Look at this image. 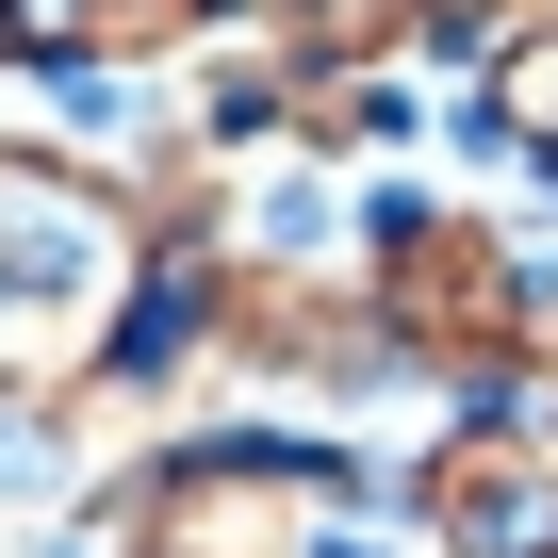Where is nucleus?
<instances>
[{"mask_svg":"<svg viewBox=\"0 0 558 558\" xmlns=\"http://www.w3.org/2000/svg\"><path fill=\"white\" fill-rule=\"evenodd\" d=\"M197 0H0V34L17 50H66V66H148Z\"/></svg>","mask_w":558,"mask_h":558,"instance_id":"nucleus-4","label":"nucleus"},{"mask_svg":"<svg viewBox=\"0 0 558 558\" xmlns=\"http://www.w3.org/2000/svg\"><path fill=\"white\" fill-rule=\"evenodd\" d=\"M345 509V444H181L132 493V558H313Z\"/></svg>","mask_w":558,"mask_h":558,"instance_id":"nucleus-2","label":"nucleus"},{"mask_svg":"<svg viewBox=\"0 0 558 558\" xmlns=\"http://www.w3.org/2000/svg\"><path fill=\"white\" fill-rule=\"evenodd\" d=\"M362 313H378L395 362H509V345H525V279H509V246L460 230L444 197H395V214H378Z\"/></svg>","mask_w":558,"mask_h":558,"instance_id":"nucleus-3","label":"nucleus"},{"mask_svg":"<svg viewBox=\"0 0 558 558\" xmlns=\"http://www.w3.org/2000/svg\"><path fill=\"white\" fill-rule=\"evenodd\" d=\"M148 296V230L99 165H17L0 148V411H50L66 378L116 362Z\"/></svg>","mask_w":558,"mask_h":558,"instance_id":"nucleus-1","label":"nucleus"},{"mask_svg":"<svg viewBox=\"0 0 558 558\" xmlns=\"http://www.w3.org/2000/svg\"><path fill=\"white\" fill-rule=\"evenodd\" d=\"M476 116H493V132H509V148H525V165L558 181V17H525V34L493 50V83H476Z\"/></svg>","mask_w":558,"mask_h":558,"instance_id":"nucleus-5","label":"nucleus"},{"mask_svg":"<svg viewBox=\"0 0 558 558\" xmlns=\"http://www.w3.org/2000/svg\"><path fill=\"white\" fill-rule=\"evenodd\" d=\"M0 50H17V34H0Z\"/></svg>","mask_w":558,"mask_h":558,"instance_id":"nucleus-6","label":"nucleus"}]
</instances>
